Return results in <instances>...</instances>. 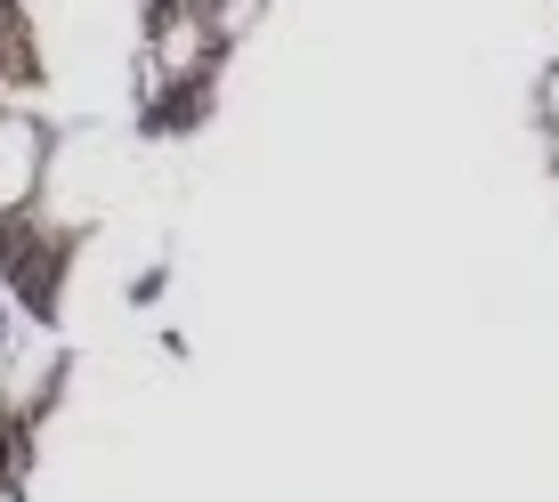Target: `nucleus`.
I'll use <instances>...</instances> for the list:
<instances>
[{
  "label": "nucleus",
  "mask_w": 559,
  "mask_h": 502,
  "mask_svg": "<svg viewBox=\"0 0 559 502\" xmlns=\"http://www.w3.org/2000/svg\"><path fill=\"white\" fill-rule=\"evenodd\" d=\"M544 113H551V130H559V57L544 65Z\"/></svg>",
  "instance_id": "obj_2"
},
{
  "label": "nucleus",
  "mask_w": 559,
  "mask_h": 502,
  "mask_svg": "<svg viewBox=\"0 0 559 502\" xmlns=\"http://www.w3.org/2000/svg\"><path fill=\"white\" fill-rule=\"evenodd\" d=\"M551 49H559V0H551Z\"/></svg>",
  "instance_id": "obj_3"
},
{
  "label": "nucleus",
  "mask_w": 559,
  "mask_h": 502,
  "mask_svg": "<svg viewBox=\"0 0 559 502\" xmlns=\"http://www.w3.org/2000/svg\"><path fill=\"white\" fill-rule=\"evenodd\" d=\"M41 154H49V139L33 113H0V211H16L41 187Z\"/></svg>",
  "instance_id": "obj_1"
}]
</instances>
